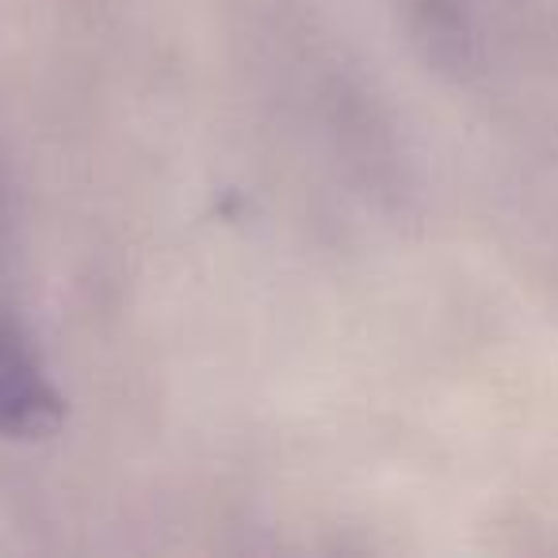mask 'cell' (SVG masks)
Masks as SVG:
<instances>
[{
	"label": "cell",
	"mask_w": 558,
	"mask_h": 558,
	"mask_svg": "<svg viewBox=\"0 0 558 558\" xmlns=\"http://www.w3.org/2000/svg\"><path fill=\"white\" fill-rule=\"evenodd\" d=\"M65 402L16 311L0 303V433L43 440L58 433Z\"/></svg>",
	"instance_id": "6da1fadb"
}]
</instances>
